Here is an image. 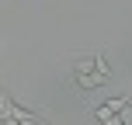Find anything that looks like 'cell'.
<instances>
[{
	"label": "cell",
	"instance_id": "cell-7",
	"mask_svg": "<svg viewBox=\"0 0 132 125\" xmlns=\"http://www.w3.org/2000/svg\"><path fill=\"white\" fill-rule=\"evenodd\" d=\"M42 125H45V122H42Z\"/></svg>",
	"mask_w": 132,
	"mask_h": 125
},
{
	"label": "cell",
	"instance_id": "cell-6",
	"mask_svg": "<svg viewBox=\"0 0 132 125\" xmlns=\"http://www.w3.org/2000/svg\"><path fill=\"white\" fill-rule=\"evenodd\" d=\"M118 115H122V122H125V125H132V108H129V104H125V108H122V111H118Z\"/></svg>",
	"mask_w": 132,
	"mask_h": 125
},
{
	"label": "cell",
	"instance_id": "cell-2",
	"mask_svg": "<svg viewBox=\"0 0 132 125\" xmlns=\"http://www.w3.org/2000/svg\"><path fill=\"white\" fill-rule=\"evenodd\" d=\"M94 118H97L101 125H125V122H122V115H118V111H111L108 104H104V108H97V111H94Z\"/></svg>",
	"mask_w": 132,
	"mask_h": 125
},
{
	"label": "cell",
	"instance_id": "cell-5",
	"mask_svg": "<svg viewBox=\"0 0 132 125\" xmlns=\"http://www.w3.org/2000/svg\"><path fill=\"white\" fill-rule=\"evenodd\" d=\"M125 104H129L125 97H111V101H108V108H111V111H122V108H125Z\"/></svg>",
	"mask_w": 132,
	"mask_h": 125
},
{
	"label": "cell",
	"instance_id": "cell-1",
	"mask_svg": "<svg viewBox=\"0 0 132 125\" xmlns=\"http://www.w3.org/2000/svg\"><path fill=\"white\" fill-rule=\"evenodd\" d=\"M101 84H108V77L97 73V70L94 73H77V87L80 90H90V87H101Z\"/></svg>",
	"mask_w": 132,
	"mask_h": 125
},
{
	"label": "cell",
	"instance_id": "cell-4",
	"mask_svg": "<svg viewBox=\"0 0 132 125\" xmlns=\"http://www.w3.org/2000/svg\"><path fill=\"white\" fill-rule=\"evenodd\" d=\"M97 56V73H104L108 80H111V70H108V63H104V52H94Z\"/></svg>",
	"mask_w": 132,
	"mask_h": 125
},
{
	"label": "cell",
	"instance_id": "cell-3",
	"mask_svg": "<svg viewBox=\"0 0 132 125\" xmlns=\"http://www.w3.org/2000/svg\"><path fill=\"white\" fill-rule=\"evenodd\" d=\"M97 70V56H94V59H77L73 63V73H94Z\"/></svg>",
	"mask_w": 132,
	"mask_h": 125
}]
</instances>
